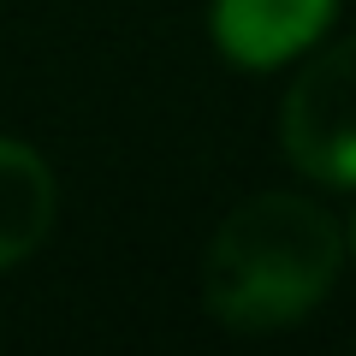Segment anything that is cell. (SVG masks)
Returning <instances> with one entry per match:
<instances>
[{
    "label": "cell",
    "instance_id": "obj_5",
    "mask_svg": "<svg viewBox=\"0 0 356 356\" xmlns=\"http://www.w3.org/2000/svg\"><path fill=\"white\" fill-rule=\"evenodd\" d=\"M344 243H350V255H356V208H350V226H344Z\"/></svg>",
    "mask_w": 356,
    "mask_h": 356
},
{
    "label": "cell",
    "instance_id": "obj_4",
    "mask_svg": "<svg viewBox=\"0 0 356 356\" xmlns=\"http://www.w3.org/2000/svg\"><path fill=\"white\" fill-rule=\"evenodd\" d=\"M54 226V172L36 149L0 137V267L24 261Z\"/></svg>",
    "mask_w": 356,
    "mask_h": 356
},
{
    "label": "cell",
    "instance_id": "obj_1",
    "mask_svg": "<svg viewBox=\"0 0 356 356\" xmlns=\"http://www.w3.org/2000/svg\"><path fill=\"white\" fill-rule=\"evenodd\" d=\"M344 232L309 196H255L232 208L202 261V303L232 332H280L332 291Z\"/></svg>",
    "mask_w": 356,
    "mask_h": 356
},
{
    "label": "cell",
    "instance_id": "obj_3",
    "mask_svg": "<svg viewBox=\"0 0 356 356\" xmlns=\"http://www.w3.org/2000/svg\"><path fill=\"white\" fill-rule=\"evenodd\" d=\"M339 0H214V42L232 65H267L303 54L327 30Z\"/></svg>",
    "mask_w": 356,
    "mask_h": 356
},
{
    "label": "cell",
    "instance_id": "obj_2",
    "mask_svg": "<svg viewBox=\"0 0 356 356\" xmlns=\"http://www.w3.org/2000/svg\"><path fill=\"white\" fill-rule=\"evenodd\" d=\"M280 143L309 178L356 191V36L327 48L280 107Z\"/></svg>",
    "mask_w": 356,
    "mask_h": 356
}]
</instances>
